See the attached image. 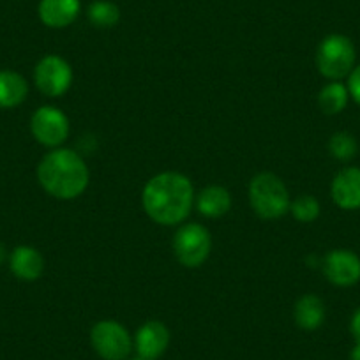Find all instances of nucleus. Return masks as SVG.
I'll return each mask as SVG.
<instances>
[{
  "mask_svg": "<svg viewBox=\"0 0 360 360\" xmlns=\"http://www.w3.org/2000/svg\"><path fill=\"white\" fill-rule=\"evenodd\" d=\"M191 180L182 173H159L147 182L143 189L145 212L159 224H179L193 209Z\"/></svg>",
  "mask_w": 360,
  "mask_h": 360,
  "instance_id": "nucleus-1",
  "label": "nucleus"
},
{
  "mask_svg": "<svg viewBox=\"0 0 360 360\" xmlns=\"http://www.w3.org/2000/svg\"><path fill=\"white\" fill-rule=\"evenodd\" d=\"M37 179L44 191L60 200H72L89 186V169L76 152L58 148L43 158L37 166Z\"/></svg>",
  "mask_w": 360,
  "mask_h": 360,
  "instance_id": "nucleus-2",
  "label": "nucleus"
},
{
  "mask_svg": "<svg viewBox=\"0 0 360 360\" xmlns=\"http://www.w3.org/2000/svg\"><path fill=\"white\" fill-rule=\"evenodd\" d=\"M249 200L263 219H278L290 210V195L283 180L274 173H259L249 186Z\"/></svg>",
  "mask_w": 360,
  "mask_h": 360,
  "instance_id": "nucleus-3",
  "label": "nucleus"
},
{
  "mask_svg": "<svg viewBox=\"0 0 360 360\" xmlns=\"http://www.w3.org/2000/svg\"><path fill=\"white\" fill-rule=\"evenodd\" d=\"M355 57V46L352 41L341 34H332L318 46L316 65L325 78L341 79L353 71Z\"/></svg>",
  "mask_w": 360,
  "mask_h": 360,
  "instance_id": "nucleus-4",
  "label": "nucleus"
},
{
  "mask_svg": "<svg viewBox=\"0 0 360 360\" xmlns=\"http://www.w3.org/2000/svg\"><path fill=\"white\" fill-rule=\"evenodd\" d=\"M210 248H212V238H210L209 230L195 223L184 224L176 231L175 240H173L176 259L189 269L202 265L209 258Z\"/></svg>",
  "mask_w": 360,
  "mask_h": 360,
  "instance_id": "nucleus-5",
  "label": "nucleus"
},
{
  "mask_svg": "<svg viewBox=\"0 0 360 360\" xmlns=\"http://www.w3.org/2000/svg\"><path fill=\"white\" fill-rule=\"evenodd\" d=\"M90 342L101 359L124 360L129 356L133 341L131 335L119 321L103 320L94 325L90 332Z\"/></svg>",
  "mask_w": 360,
  "mask_h": 360,
  "instance_id": "nucleus-6",
  "label": "nucleus"
},
{
  "mask_svg": "<svg viewBox=\"0 0 360 360\" xmlns=\"http://www.w3.org/2000/svg\"><path fill=\"white\" fill-rule=\"evenodd\" d=\"M34 82L44 96L58 98L71 86V65L58 55H48L37 62L36 71H34Z\"/></svg>",
  "mask_w": 360,
  "mask_h": 360,
  "instance_id": "nucleus-7",
  "label": "nucleus"
},
{
  "mask_svg": "<svg viewBox=\"0 0 360 360\" xmlns=\"http://www.w3.org/2000/svg\"><path fill=\"white\" fill-rule=\"evenodd\" d=\"M34 138L46 147H57L64 143L69 134V120L60 110L53 106H43L30 120Z\"/></svg>",
  "mask_w": 360,
  "mask_h": 360,
  "instance_id": "nucleus-8",
  "label": "nucleus"
},
{
  "mask_svg": "<svg viewBox=\"0 0 360 360\" xmlns=\"http://www.w3.org/2000/svg\"><path fill=\"white\" fill-rule=\"evenodd\" d=\"M323 272L332 285L352 286L360 281V258L348 249H334L325 256Z\"/></svg>",
  "mask_w": 360,
  "mask_h": 360,
  "instance_id": "nucleus-9",
  "label": "nucleus"
},
{
  "mask_svg": "<svg viewBox=\"0 0 360 360\" xmlns=\"http://www.w3.org/2000/svg\"><path fill=\"white\" fill-rule=\"evenodd\" d=\"M169 345V330L161 321H147L141 325L134 338V346L141 360H155Z\"/></svg>",
  "mask_w": 360,
  "mask_h": 360,
  "instance_id": "nucleus-10",
  "label": "nucleus"
},
{
  "mask_svg": "<svg viewBox=\"0 0 360 360\" xmlns=\"http://www.w3.org/2000/svg\"><path fill=\"white\" fill-rule=\"evenodd\" d=\"M332 200L342 210L360 209V168H345L332 180Z\"/></svg>",
  "mask_w": 360,
  "mask_h": 360,
  "instance_id": "nucleus-11",
  "label": "nucleus"
},
{
  "mask_svg": "<svg viewBox=\"0 0 360 360\" xmlns=\"http://www.w3.org/2000/svg\"><path fill=\"white\" fill-rule=\"evenodd\" d=\"M37 11L46 27L64 29L78 18L79 0H41Z\"/></svg>",
  "mask_w": 360,
  "mask_h": 360,
  "instance_id": "nucleus-12",
  "label": "nucleus"
},
{
  "mask_svg": "<svg viewBox=\"0 0 360 360\" xmlns=\"http://www.w3.org/2000/svg\"><path fill=\"white\" fill-rule=\"evenodd\" d=\"M9 266L13 274L22 281H36L43 274L44 259L37 249L30 245H20L11 252Z\"/></svg>",
  "mask_w": 360,
  "mask_h": 360,
  "instance_id": "nucleus-13",
  "label": "nucleus"
},
{
  "mask_svg": "<svg viewBox=\"0 0 360 360\" xmlns=\"http://www.w3.org/2000/svg\"><path fill=\"white\" fill-rule=\"evenodd\" d=\"M29 94L25 78L15 71H0V108H15Z\"/></svg>",
  "mask_w": 360,
  "mask_h": 360,
  "instance_id": "nucleus-14",
  "label": "nucleus"
},
{
  "mask_svg": "<svg viewBox=\"0 0 360 360\" xmlns=\"http://www.w3.org/2000/svg\"><path fill=\"white\" fill-rule=\"evenodd\" d=\"M297 325L304 330H314L320 327L325 320V306L320 297L316 295H304L299 302L295 304L293 311Z\"/></svg>",
  "mask_w": 360,
  "mask_h": 360,
  "instance_id": "nucleus-15",
  "label": "nucleus"
},
{
  "mask_svg": "<svg viewBox=\"0 0 360 360\" xmlns=\"http://www.w3.org/2000/svg\"><path fill=\"white\" fill-rule=\"evenodd\" d=\"M198 210L207 217H221L230 210L231 196L230 193L219 186H210L203 189L196 200Z\"/></svg>",
  "mask_w": 360,
  "mask_h": 360,
  "instance_id": "nucleus-16",
  "label": "nucleus"
},
{
  "mask_svg": "<svg viewBox=\"0 0 360 360\" xmlns=\"http://www.w3.org/2000/svg\"><path fill=\"white\" fill-rule=\"evenodd\" d=\"M320 108L323 110L327 115H335V113H341L342 110L348 105V89H346L342 83L332 82L327 86H323V90L320 92Z\"/></svg>",
  "mask_w": 360,
  "mask_h": 360,
  "instance_id": "nucleus-17",
  "label": "nucleus"
},
{
  "mask_svg": "<svg viewBox=\"0 0 360 360\" xmlns=\"http://www.w3.org/2000/svg\"><path fill=\"white\" fill-rule=\"evenodd\" d=\"M89 20L94 27L110 29V27H115L119 23L120 9L110 0H96L89 8Z\"/></svg>",
  "mask_w": 360,
  "mask_h": 360,
  "instance_id": "nucleus-18",
  "label": "nucleus"
},
{
  "mask_svg": "<svg viewBox=\"0 0 360 360\" xmlns=\"http://www.w3.org/2000/svg\"><path fill=\"white\" fill-rule=\"evenodd\" d=\"M328 150L339 161H348L355 158L356 141L349 133H335L328 141Z\"/></svg>",
  "mask_w": 360,
  "mask_h": 360,
  "instance_id": "nucleus-19",
  "label": "nucleus"
},
{
  "mask_svg": "<svg viewBox=\"0 0 360 360\" xmlns=\"http://www.w3.org/2000/svg\"><path fill=\"white\" fill-rule=\"evenodd\" d=\"M290 210H292L295 219H299L300 223H311V221H314L320 216V203H318V200L314 196L304 195L299 196L290 205Z\"/></svg>",
  "mask_w": 360,
  "mask_h": 360,
  "instance_id": "nucleus-20",
  "label": "nucleus"
},
{
  "mask_svg": "<svg viewBox=\"0 0 360 360\" xmlns=\"http://www.w3.org/2000/svg\"><path fill=\"white\" fill-rule=\"evenodd\" d=\"M348 90H349V94H352V98L360 105V65L349 72Z\"/></svg>",
  "mask_w": 360,
  "mask_h": 360,
  "instance_id": "nucleus-21",
  "label": "nucleus"
},
{
  "mask_svg": "<svg viewBox=\"0 0 360 360\" xmlns=\"http://www.w3.org/2000/svg\"><path fill=\"white\" fill-rule=\"evenodd\" d=\"M349 328H352V334L353 338L356 339V342H360V307L355 311V314H353Z\"/></svg>",
  "mask_w": 360,
  "mask_h": 360,
  "instance_id": "nucleus-22",
  "label": "nucleus"
},
{
  "mask_svg": "<svg viewBox=\"0 0 360 360\" xmlns=\"http://www.w3.org/2000/svg\"><path fill=\"white\" fill-rule=\"evenodd\" d=\"M352 360H360V342H356L355 348L352 349V356H349Z\"/></svg>",
  "mask_w": 360,
  "mask_h": 360,
  "instance_id": "nucleus-23",
  "label": "nucleus"
},
{
  "mask_svg": "<svg viewBox=\"0 0 360 360\" xmlns=\"http://www.w3.org/2000/svg\"><path fill=\"white\" fill-rule=\"evenodd\" d=\"M6 259V249H4V245L0 244V263L4 262Z\"/></svg>",
  "mask_w": 360,
  "mask_h": 360,
  "instance_id": "nucleus-24",
  "label": "nucleus"
},
{
  "mask_svg": "<svg viewBox=\"0 0 360 360\" xmlns=\"http://www.w3.org/2000/svg\"><path fill=\"white\" fill-rule=\"evenodd\" d=\"M138 360H141V359H138Z\"/></svg>",
  "mask_w": 360,
  "mask_h": 360,
  "instance_id": "nucleus-25",
  "label": "nucleus"
}]
</instances>
